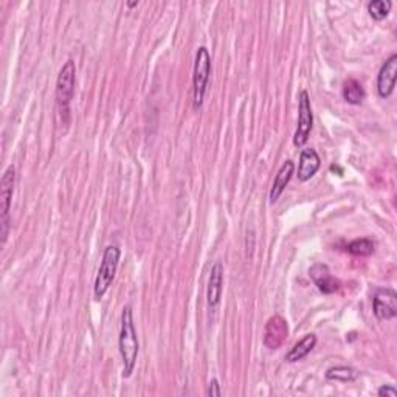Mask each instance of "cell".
<instances>
[{"instance_id": "obj_1", "label": "cell", "mask_w": 397, "mask_h": 397, "mask_svg": "<svg viewBox=\"0 0 397 397\" xmlns=\"http://www.w3.org/2000/svg\"><path fill=\"white\" fill-rule=\"evenodd\" d=\"M120 354L123 360V377H131L136 357H139V337H136V329L134 324V312L131 306H125L121 314V328H120Z\"/></svg>"}, {"instance_id": "obj_2", "label": "cell", "mask_w": 397, "mask_h": 397, "mask_svg": "<svg viewBox=\"0 0 397 397\" xmlns=\"http://www.w3.org/2000/svg\"><path fill=\"white\" fill-rule=\"evenodd\" d=\"M121 258V250L116 245H107L103 253V261L96 273L95 285H94V294L95 299H101L106 292L109 290L110 285L114 283L116 269H118V263Z\"/></svg>"}, {"instance_id": "obj_3", "label": "cell", "mask_w": 397, "mask_h": 397, "mask_svg": "<svg viewBox=\"0 0 397 397\" xmlns=\"http://www.w3.org/2000/svg\"><path fill=\"white\" fill-rule=\"evenodd\" d=\"M211 75V56L206 47H199L194 60V75H193V106L199 109L204 104L208 81Z\"/></svg>"}, {"instance_id": "obj_4", "label": "cell", "mask_w": 397, "mask_h": 397, "mask_svg": "<svg viewBox=\"0 0 397 397\" xmlns=\"http://www.w3.org/2000/svg\"><path fill=\"white\" fill-rule=\"evenodd\" d=\"M314 126V114L308 90H301L298 96V126L294 135V145L297 148L304 146L309 140V135Z\"/></svg>"}, {"instance_id": "obj_5", "label": "cell", "mask_w": 397, "mask_h": 397, "mask_svg": "<svg viewBox=\"0 0 397 397\" xmlns=\"http://www.w3.org/2000/svg\"><path fill=\"white\" fill-rule=\"evenodd\" d=\"M75 81H76V66L69 60L64 64L56 81V100L60 107L67 109L75 95Z\"/></svg>"}, {"instance_id": "obj_6", "label": "cell", "mask_w": 397, "mask_h": 397, "mask_svg": "<svg viewBox=\"0 0 397 397\" xmlns=\"http://www.w3.org/2000/svg\"><path fill=\"white\" fill-rule=\"evenodd\" d=\"M16 182V169L15 166H8L0 182V211H2V242L5 244L6 234H8V214L12 200V191H15Z\"/></svg>"}, {"instance_id": "obj_7", "label": "cell", "mask_w": 397, "mask_h": 397, "mask_svg": "<svg viewBox=\"0 0 397 397\" xmlns=\"http://www.w3.org/2000/svg\"><path fill=\"white\" fill-rule=\"evenodd\" d=\"M373 310L379 320H393L397 315V295L393 289H380L373 298Z\"/></svg>"}, {"instance_id": "obj_8", "label": "cell", "mask_w": 397, "mask_h": 397, "mask_svg": "<svg viewBox=\"0 0 397 397\" xmlns=\"http://www.w3.org/2000/svg\"><path fill=\"white\" fill-rule=\"evenodd\" d=\"M397 78V55H391L383 62L379 76H377V94L380 98H388L396 87Z\"/></svg>"}, {"instance_id": "obj_9", "label": "cell", "mask_w": 397, "mask_h": 397, "mask_svg": "<svg viewBox=\"0 0 397 397\" xmlns=\"http://www.w3.org/2000/svg\"><path fill=\"white\" fill-rule=\"evenodd\" d=\"M288 321L283 317L275 315L269 318L264 330V344L269 349H278L288 338Z\"/></svg>"}, {"instance_id": "obj_10", "label": "cell", "mask_w": 397, "mask_h": 397, "mask_svg": "<svg viewBox=\"0 0 397 397\" xmlns=\"http://www.w3.org/2000/svg\"><path fill=\"white\" fill-rule=\"evenodd\" d=\"M222 285H224V265L222 263H216L211 267L210 279H208L206 289V301L211 309H216L222 297Z\"/></svg>"}, {"instance_id": "obj_11", "label": "cell", "mask_w": 397, "mask_h": 397, "mask_svg": "<svg viewBox=\"0 0 397 397\" xmlns=\"http://www.w3.org/2000/svg\"><path fill=\"white\" fill-rule=\"evenodd\" d=\"M309 275L312 278V281L315 283L318 290L323 292V294H334V292L340 289V281L332 276L328 265L315 264L314 267H310Z\"/></svg>"}, {"instance_id": "obj_12", "label": "cell", "mask_w": 397, "mask_h": 397, "mask_svg": "<svg viewBox=\"0 0 397 397\" xmlns=\"http://www.w3.org/2000/svg\"><path fill=\"white\" fill-rule=\"evenodd\" d=\"M321 166V159L315 149L308 148L303 149L299 154V164H298V180L308 182L318 173Z\"/></svg>"}, {"instance_id": "obj_13", "label": "cell", "mask_w": 397, "mask_h": 397, "mask_svg": "<svg viewBox=\"0 0 397 397\" xmlns=\"http://www.w3.org/2000/svg\"><path fill=\"white\" fill-rule=\"evenodd\" d=\"M295 173V164L292 160H285L283 166L279 168V171L276 174L275 180H273L272 190H270V204H276L278 199L281 197V194L284 193L285 186L289 185V182L292 179V175Z\"/></svg>"}, {"instance_id": "obj_14", "label": "cell", "mask_w": 397, "mask_h": 397, "mask_svg": "<svg viewBox=\"0 0 397 397\" xmlns=\"http://www.w3.org/2000/svg\"><path fill=\"white\" fill-rule=\"evenodd\" d=\"M315 344H317L315 334L304 335V338H301V340H299L297 344H294V348L285 354V362L295 363V362L303 360L304 357H308L312 353V349L315 348Z\"/></svg>"}, {"instance_id": "obj_15", "label": "cell", "mask_w": 397, "mask_h": 397, "mask_svg": "<svg viewBox=\"0 0 397 397\" xmlns=\"http://www.w3.org/2000/svg\"><path fill=\"white\" fill-rule=\"evenodd\" d=\"M342 94H343V100L349 104H354V106H359V104H362L364 100V95H367L364 94L363 86L357 80L344 81Z\"/></svg>"}, {"instance_id": "obj_16", "label": "cell", "mask_w": 397, "mask_h": 397, "mask_svg": "<svg viewBox=\"0 0 397 397\" xmlns=\"http://www.w3.org/2000/svg\"><path fill=\"white\" fill-rule=\"evenodd\" d=\"M357 377H359V373L351 367H334L326 371V379L329 380L348 383V382H354Z\"/></svg>"}, {"instance_id": "obj_17", "label": "cell", "mask_w": 397, "mask_h": 397, "mask_svg": "<svg viewBox=\"0 0 397 397\" xmlns=\"http://www.w3.org/2000/svg\"><path fill=\"white\" fill-rule=\"evenodd\" d=\"M346 250L354 256H369L374 253V242L367 238L355 239L353 240V242L348 244Z\"/></svg>"}, {"instance_id": "obj_18", "label": "cell", "mask_w": 397, "mask_h": 397, "mask_svg": "<svg viewBox=\"0 0 397 397\" xmlns=\"http://www.w3.org/2000/svg\"><path fill=\"white\" fill-rule=\"evenodd\" d=\"M393 3L389 0H373L368 3V12L374 21H383L391 10Z\"/></svg>"}, {"instance_id": "obj_19", "label": "cell", "mask_w": 397, "mask_h": 397, "mask_svg": "<svg viewBox=\"0 0 397 397\" xmlns=\"http://www.w3.org/2000/svg\"><path fill=\"white\" fill-rule=\"evenodd\" d=\"M377 394L380 397H397V389L393 385H382Z\"/></svg>"}, {"instance_id": "obj_20", "label": "cell", "mask_w": 397, "mask_h": 397, "mask_svg": "<svg viewBox=\"0 0 397 397\" xmlns=\"http://www.w3.org/2000/svg\"><path fill=\"white\" fill-rule=\"evenodd\" d=\"M206 394L211 396V397H219L220 396V385H219L218 379H213L210 382V385H208V389H206Z\"/></svg>"}, {"instance_id": "obj_21", "label": "cell", "mask_w": 397, "mask_h": 397, "mask_svg": "<svg viewBox=\"0 0 397 397\" xmlns=\"http://www.w3.org/2000/svg\"><path fill=\"white\" fill-rule=\"evenodd\" d=\"M136 5H139V2H127L129 8H134V6H136Z\"/></svg>"}]
</instances>
